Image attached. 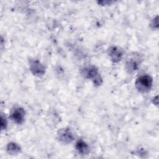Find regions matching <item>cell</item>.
Returning a JSON list of instances; mask_svg holds the SVG:
<instances>
[{"instance_id": "6da1fadb", "label": "cell", "mask_w": 159, "mask_h": 159, "mask_svg": "<svg viewBox=\"0 0 159 159\" xmlns=\"http://www.w3.org/2000/svg\"><path fill=\"white\" fill-rule=\"evenodd\" d=\"M152 84V79L147 75L142 76L139 78L136 81L137 89L142 92L148 91Z\"/></svg>"}, {"instance_id": "7a4b0ae2", "label": "cell", "mask_w": 159, "mask_h": 159, "mask_svg": "<svg viewBox=\"0 0 159 159\" xmlns=\"http://www.w3.org/2000/svg\"><path fill=\"white\" fill-rule=\"evenodd\" d=\"M24 111L22 109L18 108L16 109L12 114V117L13 120L17 123H22L24 120Z\"/></svg>"}, {"instance_id": "3957f363", "label": "cell", "mask_w": 159, "mask_h": 159, "mask_svg": "<svg viewBox=\"0 0 159 159\" xmlns=\"http://www.w3.org/2000/svg\"><path fill=\"white\" fill-rule=\"evenodd\" d=\"M76 148L81 153H86L88 151V146L82 141H79L76 143Z\"/></svg>"}]
</instances>
